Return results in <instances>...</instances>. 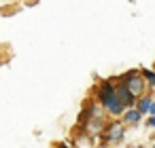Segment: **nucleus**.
I'll return each instance as SVG.
<instances>
[{
	"label": "nucleus",
	"instance_id": "1",
	"mask_svg": "<svg viewBox=\"0 0 155 148\" xmlns=\"http://www.w3.org/2000/svg\"><path fill=\"white\" fill-rule=\"evenodd\" d=\"M98 102L102 104V108L113 114V116H121L123 114V104L117 99V93H115V85H113V78L104 80L98 85Z\"/></svg>",
	"mask_w": 155,
	"mask_h": 148
},
{
	"label": "nucleus",
	"instance_id": "2",
	"mask_svg": "<svg viewBox=\"0 0 155 148\" xmlns=\"http://www.w3.org/2000/svg\"><path fill=\"white\" fill-rule=\"evenodd\" d=\"M121 78H123V83L127 85V89H130L136 97L144 93V89H147V80H144L142 72H138V70H130V72L123 74Z\"/></svg>",
	"mask_w": 155,
	"mask_h": 148
},
{
	"label": "nucleus",
	"instance_id": "3",
	"mask_svg": "<svg viewBox=\"0 0 155 148\" xmlns=\"http://www.w3.org/2000/svg\"><path fill=\"white\" fill-rule=\"evenodd\" d=\"M113 85H115V93H117V99L123 104V108H134L136 104V95L127 89V85L123 83V78H113Z\"/></svg>",
	"mask_w": 155,
	"mask_h": 148
},
{
	"label": "nucleus",
	"instance_id": "4",
	"mask_svg": "<svg viewBox=\"0 0 155 148\" xmlns=\"http://www.w3.org/2000/svg\"><path fill=\"white\" fill-rule=\"evenodd\" d=\"M121 137H123V125H121L119 121L110 123L108 129H106V140H108V142H119Z\"/></svg>",
	"mask_w": 155,
	"mask_h": 148
},
{
	"label": "nucleus",
	"instance_id": "5",
	"mask_svg": "<svg viewBox=\"0 0 155 148\" xmlns=\"http://www.w3.org/2000/svg\"><path fill=\"white\" fill-rule=\"evenodd\" d=\"M140 116H142V114H140L136 108H125V110H123V121L130 123V125H136V123L140 121Z\"/></svg>",
	"mask_w": 155,
	"mask_h": 148
},
{
	"label": "nucleus",
	"instance_id": "6",
	"mask_svg": "<svg viewBox=\"0 0 155 148\" xmlns=\"http://www.w3.org/2000/svg\"><path fill=\"white\" fill-rule=\"evenodd\" d=\"M151 104H153V99H151L149 95H140V99L136 102V110H138L140 114H144V112H149Z\"/></svg>",
	"mask_w": 155,
	"mask_h": 148
},
{
	"label": "nucleus",
	"instance_id": "7",
	"mask_svg": "<svg viewBox=\"0 0 155 148\" xmlns=\"http://www.w3.org/2000/svg\"><path fill=\"white\" fill-rule=\"evenodd\" d=\"M149 127H155V114H153V116L149 118Z\"/></svg>",
	"mask_w": 155,
	"mask_h": 148
},
{
	"label": "nucleus",
	"instance_id": "8",
	"mask_svg": "<svg viewBox=\"0 0 155 148\" xmlns=\"http://www.w3.org/2000/svg\"><path fill=\"white\" fill-rule=\"evenodd\" d=\"M149 110H151V112L155 114V104H151V108H149Z\"/></svg>",
	"mask_w": 155,
	"mask_h": 148
},
{
	"label": "nucleus",
	"instance_id": "9",
	"mask_svg": "<svg viewBox=\"0 0 155 148\" xmlns=\"http://www.w3.org/2000/svg\"><path fill=\"white\" fill-rule=\"evenodd\" d=\"M60 148H64V146H60Z\"/></svg>",
	"mask_w": 155,
	"mask_h": 148
},
{
	"label": "nucleus",
	"instance_id": "10",
	"mask_svg": "<svg viewBox=\"0 0 155 148\" xmlns=\"http://www.w3.org/2000/svg\"><path fill=\"white\" fill-rule=\"evenodd\" d=\"M153 148H155V146H153Z\"/></svg>",
	"mask_w": 155,
	"mask_h": 148
}]
</instances>
